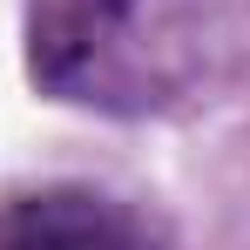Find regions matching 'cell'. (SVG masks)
<instances>
[{
  "instance_id": "cell-1",
  "label": "cell",
  "mask_w": 250,
  "mask_h": 250,
  "mask_svg": "<svg viewBox=\"0 0 250 250\" xmlns=\"http://www.w3.org/2000/svg\"><path fill=\"white\" fill-rule=\"evenodd\" d=\"M0 250H142V230L108 196L47 189L0 209Z\"/></svg>"
}]
</instances>
